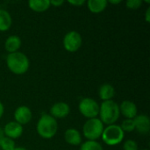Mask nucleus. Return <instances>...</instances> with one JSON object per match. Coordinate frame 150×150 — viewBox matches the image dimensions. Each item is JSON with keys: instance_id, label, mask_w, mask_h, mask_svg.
Segmentation results:
<instances>
[{"instance_id": "nucleus-10", "label": "nucleus", "mask_w": 150, "mask_h": 150, "mask_svg": "<svg viewBox=\"0 0 150 150\" xmlns=\"http://www.w3.org/2000/svg\"><path fill=\"white\" fill-rule=\"evenodd\" d=\"M70 112L69 105L64 102H57L52 105L50 108V115L56 119H64L66 118Z\"/></svg>"}, {"instance_id": "nucleus-4", "label": "nucleus", "mask_w": 150, "mask_h": 150, "mask_svg": "<svg viewBox=\"0 0 150 150\" xmlns=\"http://www.w3.org/2000/svg\"><path fill=\"white\" fill-rule=\"evenodd\" d=\"M101 137L106 145L115 146L122 142L125 137V133L122 131L120 126L113 124L104 128Z\"/></svg>"}, {"instance_id": "nucleus-5", "label": "nucleus", "mask_w": 150, "mask_h": 150, "mask_svg": "<svg viewBox=\"0 0 150 150\" xmlns=\"http://www.w3.org/2000/svg\"><path fill=\"white\" fill-rule=\"evenodd\" d=\"M104 131V124L99 119L88 120L83 127V134L88 141H97Z\"/></svg>"}, {"instance_id": "nucleus-22", "label": "nucleus", "mask_w": 150, "mask_h": 150, "mask_svg": "<svg viewBox=\"0 0 150 150\" xmlns=\"http://www.w3.org/2000/svg\"><path fill=\"white\" fill-rule=\"evenodd\" d=\"M126 4H127V7L128 9L137 10L142 6V0H127L126 2Z\"/></svg>"}, {"instance_id": "nucleus-1", "label": "nucleus", "mask_w": 150, "mask_h": 150, "mask_svg": "<svg viewBox=\"0 0 150 150\" xmlns=\"http://www.w3.org/2000/svg\"><path fill=\"white\" fill-rule=\"evenodd\" d=\"M6 65L11 72L16 75L25 74L30 66L28 57L22 52L9 54L6 58Z\"/></svg>"}, {"instance_id": "nucleus-12", "label": "nucleus", "mask_w": 150, "mask_h": 150, "mask_svg": "<svg viewBox=\"0 0 150 150\" xmlns=\"http://www.w3.org/2000/svg\"><path fill=\"white\" fill-rule=\"evenodd\" d=\"M134 127L138 133L141 134H148L150 130V121L149 116L145 114L137 115L134 119Z\"/></svg>"}, {"instance_id": "nucleus-20", "label": "nucleus", "mask_w": 150, "mask_h": 150, "mask_svg": "<svg viewBox=\"0 0 150 150\" xmlns=\"http://www.w3.org/2000/svg\"><path fill=\"white\" fill-rule=\"evenodd\" d=\"M0 149L1 150H14L16 149V143L14 140L4 136L1 142Z\"/></svg>"}, {"instance_id": "nucleus-26", "label": "nucleus", "mask_w": 150, "mask_h": 150, "mask_svg": "<svg viewBox=\"0 0 150 150\" xmlns=\"http://www.w3.org/2000/svg\"><path fill=\"white\" fill-rule=\"evenodd\" d=\"M145 19L148 23L150 22V7H149L146 11V16H145Z\"/></svg>"}, {"instance_id": "nucleus-8", "label": "nucleus", "mask_w": 150, "mask_h": 150, "mask_svg": "<svg viewBox=\"0 0 150 150\" xmlns=\"http://www.w3.org/2000/svg\"><path fill=\"white\" fill-rule=\"evenodd\" d=\"M3 131L5 137L14 140L19 138L23 134L24 128L23 126L17 123L16 121H10L4 126Z\"/></svg>"}, {"instance_id": "nucleus-30", "label": "nucleus", "mask_w": 150, "mask_h": 150, "mask_svg": "<svg viewBox=\"0 0 150 150\" xmlns=\"http://www.w3.org/2000/svg\"><path fill=\"white\" fill-rule=\"evenodd\" d=\"M14 150H27L26 149H25V148H22V147H18V148H16Z\"/></svg>"}, {"instance_id": "nucleus-9", "label": "nucleus", "mask_w": 150, "mask_h": 150, "mask_svg": "<svg viewBox=\"0 0 150 150\" xmlns=\"http://www.w3.org/2000/svg\"><path fill=\"white\" fill-rule=\"evenodd\" d=\"M32 117L33 113L31 109L25 105H21L18 107L14 112V120L21 126L29 123L32 120Z\"/></svg>"}, {"instance_id": "nucleus-21", "label": "nucleus", "mask_w": 150, "mask_h": 150, "mask_svg": "<svg viewBox=\"0 0 150 150\" xmlns=\"http://www.w3.org/2000/svg\"><path fill=\"white\" fill-rule=\"evenodd\" d=\"M120 127H121V129H122V131L124 133L125 132H127V133L133 132L134 130H135L134 120H127V119H126L125 120L122 121Z\"/></svg>"}, {"instance_id": "nucleus-19", "label": "nucleus", "mask_w": 150, "mask_h": 150, "mask_svg": "<svg viewBox=\"0 0 150 150\" xmlns=\"http://www.w3.org/2000/svg\"><path fill=\"white\" fill-rule=\"evenodd\" d=\"M80 150H104V149L97 141H87L81 145Z\"/></svg>"}, {"instance_id": "nucleus-3", "label": "nucleus", "mask_w": 150, "mask_h": 150, "mask_svg": "<svg viewBox=\"0 0 150 150\" xmlns=\"http://www.w3.org/2000/svg\"><path fill=\"white\" fill-rule=\"evenodd\" d=\"M38 134L43 139L53 138L58 130L57 120L53 118L50 114H43L37 123Z\"/></svg>"}, {"instance_id": "nucleus-23", "label": "nucleus", "mask_w": 150, "mask_h": 150, "mask_svg": "<svg viewBox=\"0 0 150 150\" xmlns=\"http://www.w3.org/2000/svg\"><path fill=\"white\" fill-rule=\"evenodd\" d=\"M123 150H138V144L134 140H127L123 144Z\"/></svg>"}, {"instance_id": "nucleus-17", "label": "nucleus", "mask_w": 150, "mask_h": 150, "mask_svg": "<svg viewBox=\"0 0 150 150\" xmlns=\"http://www.w3.org/2000/svg\"><path fill=\"white\" fill-rule=\"evenodd\" d=\"M12 24L11 14L4 9H0V31L5 32L10 29Z\"/></svg>"}, {"instance_id": "nucleus-29", "label": "nucleus", "mask_w": 150, "mask_h": 150, "mask_svg": "<svg viewBox=\"0 0 150 150\" xmlns=\"http://www.w3.org/2000/svg\"><path fill=\"white\" fill-rule=\"evenodd\" d=\"M4 131H3V129L0 127V144H1V142H2V140L4 139Z\"/></svg>"}, {"instance_id": "nucleus-15", "label": "nucleus", "mask_w": 150, "mask_h": 150, "mask_svg": "<svg viewBox=\"0 0 150 150\" xmlns=\"http://www.w3.org/2000/svg\"><path fill=\"white\" fill-rule=\"evenodd\" d=\"M98 96L103 101L112 100L115 96V89L110 83H104L98 91Z\"/></svg>"}, {"instance_id": "nucleus-25", "label": "nucleus", "mask_w": 150, "mask_h": 150, "mask_svg": "<svg viewBox=\"0 0 150 150\" xmlns=\"http://www.w3.org/2000/svg\"><path fill=\"white\" fill-rule=\"evenodd\" d=\"M64 4V1L62 0H53V1H50V5H53L54 7H59L61 5H62Z\"/></svg>"}, {"instance_id": "nucleus-7", "label": "nucleus", "mask_w": 150, "mask_h": 150, "mask_svg": "<svg viewBox=\"0 0 150 150\" xmlns=\"http://www.w3.org/2000/svg\"><path fill=\"white\" fill-rule=\"evenodd\" d=\"M63 47L69 52H76L82 46L83 39L81 34L76 31H70L63 38Z\"/></svg>"}, {"instance_id": "nucleus-14", "label": "nucleus", "mask_w": 150, "mask_h": 150, "mask_svg": "<svg viewBox=\"0 0 150 150\" xmlns=\"http://www.w3.org/2000/svg\"><path fill=\"white\" fill-rule=\"evenodd\" d=\"M21 47V40L17 35L9 36L4 42V48L9 54L18 52Z\"/></svg>"}, {"instance_id": "nucleus-16", "label": "nucleus", "mask_w": 150, "mask_h": 150, "mask_svg": "<svg viewBox=\"0 0 150 150\" xmlns=\"http://www.w3.org/2000/svg\"><path fill=\"white\" fill-rule=\"evenodd\" d=\"M28 6L31 10L36 12H43L50 7V1L48 0H30Z\"/></svg>"}, {"instance_id": "nucleus-2", "label": "nucleus", "mask_w": 150, "mask_h": 150, "mask_svg": "<svg viewBox=\"0 0 150 150\" xmlns=\"http://www.w3.org/2000/svg\"><path fill=\"white\" fill-rule=\"evenodd\" d=\"M99 115L103 124L113 125L120 116V105L113 100L103 101L99 105Z\"/></svg>"}, {"instance_id": "nucleus-11", "label": "nucleus", "mask_w": 150, "mask_h": 150, "mask_svg": "<svg viewBox=\"0 0 150 150\" xmlns=\"http://www.w3.org/2000/svg\"><path fill=\"white\" fill-rule=\"evenodd\" d=\"M120 113L127 120H134L137 116V106L136 105L129 100H125L120 105Z\"/></svg>"}, {"instance_id": "nucleus-6", "label": "nucleus", "mask_w": 150, "mask_h": 150, "mask_svg": "<svg viewBox=\"0 0 150 150\" xmlns=\"http://www.w3.org/2000/svg\"><path fill=\"white\" fill-rule=\"evenodd\" d=\"M78 109L81 114L89 120L96 118L99 114V105L91 98H83L79 103Z\"/></svg>"}, {"instance_id": "nucleus-32", "label": "nucleus", "mask_w": 150, "mask_h": 150, "mask_svg": "<svg viewBox=\"0 0 150 150\" xmlns=\"http://www.w3.org/2000/svg\"><path fill=\"white\" fill-rule=\"evenodd\" d=\"M0 150H1V149H0Z\"/></svg>"}, {"instance_id": "nucleus-18", "label": "nucleus", "mask_w": 150, "mask_h": 150, "mask_svg": "<svg viewBox=\"0 0 150 150\" xmlns=\"http://www.w3.org/2000/svg\"><path fill=\"white\" fill-rule=\"evenodd\" d=\"M107 4L106 0H89L87 2L89 10L93 13L102 12L106 8Z\"/></svg>"}, {"instance_id": "nucleus-31", "label": "nucleus", "mask_w": 150, "mask_h": 150, "mask_svg": "<svg viewBox=\"0 0 150 150\" xmlns=\"http://www.w3.org/2000/svg\"><path fill=\"white\" fill-rule=\"evenodd\" d=\"M143 150H149V149H143Z\"/></svg>"}, {"instance_id": "nucleus-13", "label": "nucleus", "mask_w": 150, "mask_h": 150, "mask_svg": "<svg viewBox=\"0 0 150 150\" xmlns=\"http://www.w3.org/2000/svg\"><path fill=\"white\" fill-rule=\"evenodd\" d=\"M65 142L72 146H78L82 143V136L80 132L75 128H69L64 133Z\"/></svg>"}, {"instance_id": "nucleus-24", "label": "nucleus", "mask_w": 150, "mask_h": 150, "mask_svg": "<svg viewBox=\"0 0 150 150\" xmlns=\"http://www.w3.org/2000/svg\"><path fill=\"white\" fill-rule=\"evenodd\" d=\"M86 2L84 0H73V1H69V4H72L73 6H76V7H79V6H82L85 4Z\"/></svg>"}, {"instance_id": "nucleus-28", "label": "nucleus", "mask_w": 150, "mask_h": 150, "mask_svg": "<svg viewBox=\"0 0 150 150\" xmlns=\"http://www.w3.org/2000/svg\"><path fill=\"white\" fill-rule=\"evenodd\" d=\"M107 3H110V4H120L121 3V0H110V1H108Z\"/></svg>"}, {"instance_id": "nucleus-27", "label": "nucleus", "mask_w": 150, "mask_h": 150, "mask_svg": "<svg viewBox=\"0 0 150 150\" xmlns=\"http://www.w3.org/2000/svg\"><path fill=\"white\" fill-rule=\"evenodd\" d=\"M4 112V105L2 104V102L0 101V119L3 117Z\"/></svg>"}]
</instances>
